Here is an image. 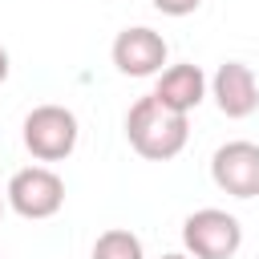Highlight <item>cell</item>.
Instances as JSON below:
<instances>
[{"mask_svg": "<svg viewBox=\"0 0 259 259\" xmlns=\"http://www.w3.org/2000/svg\"><path fill=\"white\" fill-rule=\"evenodd\" d=\"M125 138H130V146H134L142 158H150V162H170V158L182 154V146H186V138H190V121H186V113L162 105V101L150 93V97H138V101L130 105V113H125Z\"/></svg>", "mask_w": 259, "mask_h": 259, "instance_id": "6da1fadb", "label": "cell"}, {"mask_svg": "<svg viewBox=\"0 0 259 259\" xmlns=\"http://www.w3.org/2000/svg\"><path fill=\"white\" fill-rule=\"evenodd\" d=\"M4 77H8V53L0 49V81H4Z\"/></svg>", "mask_w": 259, "mask_h": 259, "instance_id": "8fae6325", "label": "cell"}, {"mask_svg": "<svg viewBox=\"0 0 259 259\" xmlns=\"http://www.w3.org/2000/svg\"><path fill=\"white\" fill-rule=\"evenodd\" d=\"M89 259H146V251H142V239H138L134 231H125V227H109V231L97 235Z\"/></svg>", "mask_w": 259, "mask_h": 259, "instance_id": "9c48e42d", "label": "cell"}, {"mask_svg": "<svg viewBox=\"0 0 259 259\" xmlns=\"http://www.w3.org/2000/svg\"><path fill=\"white\" fill-rule=\"evenodd\" d=\"M210 93H214L219 113H227V117H251L259 109V81H255L251 65H243V61H223L210 81Z\"/></svg>", "mask_w": 259, "mask_h": 259, "instance_id": "52a82bcc", "label": "cell"}, {"mask_svg": "<svg viewBox=\"0 0 259 259\" xmlns=\"http://www.w3.org/2000/svg\"><path fill=\"white\" fill-rule=\"evenodd\" d=\"M154 97L178 113H190L202 105L206 97V73L198 65H170L158 73V85H154Z\"/></svg>", "mask_w": 259, "mask_h": 259, "instance_id": "ba28073f", "label": "cell"}, {"mask_svg": "<svg viewBox=\"0 0 259 259\" xmlns=\"http://www.w3.org/2000/svg\"><path fill=\"white\" fill-rule=\"evenodd\" d=\"M210 178L219 190L235 198H259V146L255 142H227L210 158Z\"/></svg>", "mask_w": 259, "mask_h": 259, "instance_id": "5b68a950", "label": "cell"}, {"mask_svg": "<svg viewBox=\"0 0 259 259\" xmlns=\"http://www.w3.org/2000/svg\"><path fill=\"white\" fill-rule=\"evenodd\" d=\"M77 117L65 105H36L24 117V150L36 162H61L77 150Z\"/></svg>", "mask_w": 259, "mask_h": 259, "instance_id": "7a4b0ae2", "label": "cell"}, {"mask_svg": "<svg viewBox=\"0 0 259 259\" xmlns=\"http://www.w3.org/2000/svg\"><path fill=\"white\" fill-rule=\"evenodd\" d=\"M162 259H194V255H178V251H170V255H162Z\"/></svg>", "mask_w": 259, "mask_h": 259, "instance_id": "7c38bea8", "label": "cell"}, {"mask_svg": "<svg viewBox=\"0 0 259 259\" xmlns=\"http://www.w3.org/2000/svg\"><path fill=\"white\" fill-rule=\"evenodd\" d=\"M113 65L125 77H154L166 65V40L154 28H146V24L121 28L113 36Z\"/></svg>", "mask_w": 259, "mask_h": 259, "instance_id": "8992f818", "label": "cell"}, {"mask_svg": "<svg viewBox=\"0 0 259 259\" xmlns=\"http://www.w3.org/2000/svg\"><path fill=\"white\" fill-rule=\"evenodd\" d=\"M150 4H154L162 16H190L202 0H150Z\"/></svg>", "mask_w": 259, "mask_h": 259, "instance_id": "30bf717a", "label": "cell"}, {"mask_svg": "<svg viewBox=\"0 0 259 259\" xmlns=\"http://www.w3.org/2000/svg\"><path fill=\"white\" fill-rule=\"evenodd\" d=\"M4 198L20 219H32V223L36 219H53L65 206V182L49 166H24V170H16L8 178Z\"/></svg>", "mask_w": 259, "mask_h": 259, "instance_id": "277c9868", "label": "cell"}, {"mask_svg": "<svg viewBox=\"0 0 259 259\" xmlns=\"http://www.w3.org/2000/svg\"><path fill=\"white\" fill-rule=\"evenodd\" d=\"M0 214H4V194H0Z\"/></svg>", "mask_w": 259, "mask_h": 259, "instance_id": "4fadbf2b", "label": "cell"}, {"mask_svg": "<svg viewBox=\"0 0 259 259\" xmlns=\"http://www.w3.org/2000/svg\"><path fill=\"white\" fill-rule=\"evenodd\" d=\"M182 243H186V255H194V259H231L243 247V227L235 214H227L219 206H202V210L186 214Z\"/></svg>", "mask_w": 259, "mask_h": 259, "instance_id": "3957f363", "label": "cell"}]
</instances>
